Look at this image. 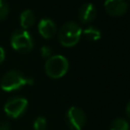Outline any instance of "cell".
Returning <instances> with one entry per match:
<instances>
[{"label":"cell","mask_w":130,"mask_h":130,"mask_svg":"<svg viewBox=\"0 0 130 130\" xmlns=\"http://www.w3.org/2000/svg\"><path fill=\"white\" fill-rule=\"evenodd\" d=\"M4 59H5V51L2 47H0V64L4 61Z\"/></svg>","instance_id":"e0dca14e"},{"label":"cell","mask_w":130,"mask_h":130,"mask_svg":"<svg viewBox=\"0 0 130 130\" xmlns=\"http://www.w3.org/2000/svg\"><path fill=\"white\" fill-rule=\"evenodd\" d=\"M96 16V9L92 3H84L78 9V17L82 23H90Z\"/></svg>","instance_id":"ba28073f"},{"label":"cell","mask_w":130,"mask_h":130,"mask_svg":"<svg viewBox=\"0 0 130 130\" xmlns=\"http://www.w3.org/2000/svg\"><path fill=\"white\" fill-rule=\"evenodd\" d=\"M66 123L73 130H81L86 122V115L78 107H71L66 113Z\"/></svg>","instance_id":"8992f818"},{"label":"cell","mask_w":130,"mask_h":130,"mask_svg":"<svg viewBox=\"0 0 130 130\" xmlns=\"http://www.w3.org/2000/svg\"><path fill=\"white\" fill-rule=\"evenodd\" d=\"M104 6L107 13L115 17L124 15L128 9V3L126 0H106Z\"/></svg>","instance_id":"52a82bcc"},{"label":"cell","mask_w":130,"mask_h":130,"mask_svg":"<svg viewBox=\"0 0 130 130\" xmlns=\"http://www.w3.org/2000/svg\"><path fill=\"white\" fill-rule=\"evenodd\" d=\"M10 44L15 51L27 53L34 48V40L30 34L25 29H16L10 39Z\"/></svg>","instance_id":"277c9868"},{"label":"cell","mask_w":130,"mask_h":130,"mask_svg":"<svg viewBox=\"0 0 130 130\" xmlns=\"http://www.w3.org/2000/svg\"><path fill=\"white\" fill-rule=\"evenodd\" d=\"M110 130H129V124L123 118H116L112 121Z\"/></svg>","instance_id":"7c38bea8"},{"label":"cell","mask_w":130,"mask_h":130,"mask_svg":"<svg viewBox=\"0 0 130 130\" xmlns=\"http://www.w3.org/2000/svg\"><path fill=\"white\" fill-rule=\"evenodd\" d=\"M81 34L82 29L79 24L73 21H67L60 27L58 38L62 46L73 47L79 42Z\"/></svg>","instance_id":"7a4b0ae2"},{"label":"cell","mask_w":130,"mask_h":130,"mask_svg":"<svg viewBox=\"0 0 130 130\" xmlns=\"http://www.w3.org/2000/svg\"><path fill=\"white\" fill-rule=\"evenodd\" d=\"M69 69V62L63 55H52L45 63L46 74L51 78L63 77Z\"/></svg>","instance_id":"3957f363"},{"label":"cell","mask_w":130,"mask_h":130,"mask_svg":"<svg viewBox=\"0 0 130 130\" xmlns=\"http://www.w3.org/2000/svg\"><path fill=\"white\" fill-rule=\"evenodd\" d=\"M34 130H46L47 129V120L45 117H38L34 121Z\"/></svg>","instance_id":"4fadbf2b"},{"label":"cell","mask_w":130,"mask_h":130,"mask_svg":"<svg viewBox=\"0 0 130 130\" xmlns=\"http://www.w3.org/2000/svg\"><path fill=\"white\" fill-rule=\"evenodd\" d=\"M9 13V6L5 0H0V20H3L7 17Z\"/></svg>","instance_id":"5bb4252c"},{"label":"cell","mask_w":130,"mask_h":130,"mask_svg":"<svg viewBox=\"0 0 130 130\" xmlns=\"http://www.w3.org/2000/svg\"><path fill=\"white\" fill-rule=\"evenodd\" d=\"M19 20H20V25H21L22 29H25L26 30L27 28H29L30 26H32V24L36 21V16H35L34 11L30 10V9L23 10L21 12V14H20Z\"/></svg>","instance_id":"30bf717a"},{"label":"cell","mask_w":130,"mask_h":130,"mask_svg":"<svg viewBox=\"0 0 130 130\" xmlns=\"http://www.w3.org/2000/svg\"><path fill=\"white\" fill-rule=\"evenodd\" d=\"M41 55L44 57V58H49V57H51L52 56V49H51V47H49V46H43L42 48H41Z\"/></svg>","instance_id":"9a60e30c"},{"label":"cell","mask_w":130,"mask_h":130,"mask_svg":"<svg viewBox=\"0 0 130 130\" xmlns=\"http://www.w3.org/2000/svg\"><path fill=\"white\" fill-rule=\"evenodd\" d=\"M38 29L40 35L45 39H51L55 36L57 31V27L55 22L50 18H43L40 20L38 24Z\"/></svg>","instance_id":"9c48e42d"},{"label":"cell","mask_w":130,"mask_h":130,"mask_svg":"<svg viewBox=\"0 0 130 130\" xmlns=\"http://www.w3.org/2000/svg\"><path fill=\"white\" fill-rule=\"evenodd\" d=\"M126 114H127V116L130 118V101L128 102V104H127V106H126Z\"/></svg>","instance_id":"ac0fdd59"},{"label":"cell","mask_w":130,"mask_h":130,"mask_svg":"<svg viewBox=\"0 0 130 130\" xmlns=\"http://www.w3.org/2000/svg\"><path fill=\"white\" fill-rule=\"evenodd\" d=\"M34 79L24 76L19 70H9L1 78L0 86L4 91H13L21 88L24 85H31Z\"/></svg>","instance_id":"6da1fadb"},{"label":"cell","mask_w":130,"mask_h":130,"mask_svg":"<svg viewBox=\"0 0 130 130\" xmlns=\"http://www.w3.org/2000/svg\"><path fill=\"white\" fill-rule=\"evenodd\" d=\"M0 130H10V124L7 121L0 122Z\"/></svg>","instance_id":"2e32d148"},{"label":"cell","mask_w":130,"mask_h":130,"mask_svg":"<svg viewBox=\"0 0 130 130\" xmlns=\"http://www.w3.org/2000/svg\"><path fill=\"white\" fill-rule=\"evenodd\" d=\"M82 34L84 35V37L89 40V41H99L102 37V32L99 28L94 27V26H87L85 29L82 30Z\"/></svg>","instance_id":"8fae6325"},{"label":"cell","mask_w":130,"mask_h":130,"mask_svg":"<svg viewBox=\"0 0 130 130\" xmlns=\"http://www.w3.org/2000/svg\"><path fill=\"white\" fill-rule=\"evenodd\" d=\"M27 105L28 103L26 99L22 96H13L6 102L4 106V112L8 117L16 119L26 111Z\"/></svg>","instance_id":"5b68a950"}]
</instances>
